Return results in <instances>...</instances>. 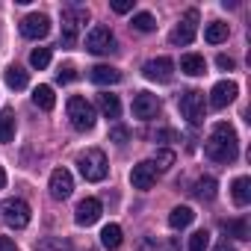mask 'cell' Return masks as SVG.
I'll use <instances>...</instances> for the list:
<instances>
[{"instance_id": "6da1fadb", "label": "cell", "mask_w": 251, "mask_h": 251, "mask_svg": "<svg viewBox=\"0 0 251 251\" xmlns=\"http://www.w3.org/2000/svg\"><path fill=\"white\" fill-rule=\"evenodd\" d=\"M204 151H207V157L216 160V163H233V160L239 157L236 130L230 127L227 121H219L216 127H213V133H210V139L204 142Z\"/></svg>"}, {"instance_id": "7a4b0ae2", "label": "cell", "mask_w": 251, "mask_h": 251, "mask_svg": "<svg viewBox=\"0 0 251 251\" xmlns=\"http://www.w3.org/2000/svg\"><path fill=\"white\" fill-rule=\"evenodd\" d=\"M68 118H71V127L74 130H92L95 127V106L86 100V98H80V95H71L68 98Z\"/></svg>"}, {"instance_id": "3957f363", "label": "cell", "mask_w": 251, "mask_h": 251, "mask_svg": "<svg viewBox=\"0 0 251 251\" xmlns=\"http://www.w3.org/2000/svg\"><path fill=\"white\" fill-rule=\"evenodd\" d=\"M77 166H80V175H83L89 183H100V180L106 177V157H103V151H98V148L83 151V154L77 157Z\"/></svg>"}, {"instance_id": "277c9868", "label": "cell", "mask_w": 251, "mask_h": 251, "mask_svg": "<svg viewBox=\"0 0 251 251\" xmlns=\"http://www.w3.org/2000/svg\"><path fill=\"white\" fill-rule=\"evenodd\" d=\"M86 21H89V9H80V6H65L62 9V48L77 45L80 24H86Z\"/></svg>"}, {"instance_id": "5b68a950", "label": "cell", "mask_w": 251, "mask_h": 251, "mask_svg": "<svg viewBox=\"0 0 251 251\" xmlns=\"http://www.w3.org/2000/svg\"><path fill=\"white\" fill-rule=\"evenodd\" d=\"M177 106H180V115H183L189 124H201V121H204V92L186 89V92L180 95Z\"/></svg>"}, {"instance_id": "8992f818", "label": "cell", "mask_w": 251, "mask_h": 251, "mask_svg": "<svg viewBox=\"0 0 251 251\" xmlns=\"http://www.w3.org/2000/svg\"><path fill=\"white\" fill-rule=\"evenodd\" d=\"M0 216H3V222L9 227H18V230L30 225V207L21 198H6L3 204H0Z\"/></svg>"}, {"instance_id": "52a82bcc", "label": "cell", "mask_w": 251, "mask_h": 251, "mask_svg": "<svg viewBox=\"0 0 251 251\" xmlns=\"http://www.w3.org/2000/svg\"><path fill=\"white\" fill-rule=\"evenodd\" d=\"M195 33H198V9H189V12L180 18V24L169 33V42H172V45H189V42L195 39Z\"/></svg>"}, {"instance_id": "ba28073f", "label": "cell", "mask_w": 251, "mask_h": 251, "mask_svg": "<svg viewBox=\"0 0 251 251\" xmlns=\"http://www.w3.org/2000/svg\"><path fill=\"white\" fill-rule=\"evenodd\" d=\"M86 48L92 50V53H112L115 50V36H112V30L109 27H92L89 30V36H86Z\"/></svg>"}, {"instance_id": "9c48e42d", "label": "cell", "mask_w": 251, "mask_h": 251, "mask_svg": "<svg viewBox=\"0 0 251 251\" xmlns=\"http://www.w3.org/2000/svg\"><path fill=\"white\" fill-rule=\"evenodd\" d=\"M142 74H145L148 80H154V83H172V77H175V62H172L169 56L148 59V62L142 65Z\"/></svg>"}, {"instance_id": "30bf717a", "label": "cell", "mask_w": 251, "mask_h": 251, "mask_svg": "<svg viewBox=\"0 0 251 251\" xmlns=\"http://www.w3.org/2000/svg\"><path fill=\"white\" fill-rule=\"evenodd\" d=\"M50 33V18L42 15V12H33L21 21V36L24 39H45Z\"/></svg>"}, {"instance_id": "8fae6325", "label": "cell", "mask_w": 251, "mask_h": 251, "mask_svg": "<svg viewBox=\"0 0 251 251\" xmlns=\"http://www.w3.org/2000/svg\"><path fill=\"white\" fill-rule=\"evenodd\" d=\"M133 115L142 118V121L157 118V115H160V98L151 95V92H139V95L133 98Z\"/></svg>"}, {"instance_id": "7c38bea8", "label": "cell", "mask_w": 251, "mask_h": 251, "mask_svg": "<svg viewBox=\"0 0 251 251\" xmlns=\"http://www.w3.org/2000/svg\"><path fill=\"white\" fill-rule=\"evenodd\" d=\"M130 183H133V189H151L154 183H157V169H154V163L151 160H145V163H136L133 166V172H130Z\"/></svg>"}, {"instance_id": "4fadbf2b", "label": "cell", "mask_w": 251, "mask_h": 251, "mask_svg": "<svg viewBox=\"0 0 251 251\" xmlns=\"http://www.w3.org/2000/svg\"><path fill=\"white\" fill-rule=\"evenodd\" d=\"M100 213H103V207H100V201H98V198H83V201L77 204L74 222H77L80 227H89V225H95V222L100 219Z\"/></svg>"}, {"instance_id": "5bb4252c", "label": "cell", "mask_w": 251, "mask_h": 251, "mask_svg": "<svg viewBox=\"0 0 251 251\" xmlns=\"http://www.w3.org/2000/svg\"><path fill=\"white\" fill-rule=\"evenodd\" d=\"M71 192H74V177H71V172H68V169H56V172L50 175V195H53L56 201H65Z\"/></svg>"}, {"instance_id": "9a60e30c", "label": "cell", "mask_w": 251, "mask_h": 251, "mask_svg": "<svg viewBox=\"0 0 251 251\" xmlns=\"http://www.w3.org/2000/svg\"><path fill=\"white\" fill-rule=\"evenodd\" d=\"M236 92H239V89H236L233 80H222V83H216L213 92H210V106H213V109H225V106L236 98Z\"/></svg>"}, {"instance_id": "2e32d148", "label": "cell", "mask_w": 251, "mask_h": 251, "mask_svg": "<svg viewBox=\"0 0 251 251\" xmlns=\"http://www.w3.org/2000/svg\"><path fill=\"white\" fill-rule=\"evenodd\" d=\"M89 80L98 83V86H112V83L121 80V71L112 68V65H95V68H89Z\"/></svg>"}, {"instance_id": "e0dca14e", "label": "cell", "mask_w": 251, "mask_h": 251, "mask_svg": "<svg viewBox=\"0 0 251 251\" xmlns=\"http://www.w3.org/2000/svg\"><path fill=\"white\" fill-rule=\"evenodd\" d=\"M180 71L189 74V77H201L207 71V62H204L201 53H186V56H180Z\"/></svg>"}, {"instance_id": "ac0fdd59", "label": "cell", "mask_w": 251, "mask_h": 251, "mask_svg": "<svg viewBox=\"0 0 251 251\" xmlns=\"http://www.w3.org/2000/svg\"><path fill=\"white\" fill-rule=\"evenodd\" d=\"M230 195H233V204L236 207H245L251 201V180L248 177H236L230 183Z\"/></svg>"}, {"instance_id": "d6986e66", "label": "cell", "mask_w": 251, "mask_h": 251, "mask_svg": "<svg viewBox=\"0 0 251 251\" xmlns=\"http://www.w3.org/2000/svg\"><path fill=\"white\" fill-rule=\"evenodd\" d=\"M192 219H195V210H192V207H175V210L169 213V227L183 230V227L192 225Z\"/></svg>"}, {"instance_id": "ffe728a7", "label": "cell", "mask_w": 251, "mask_h": 251, "mask_svg": "<svg viewBox=\"0 0 251 251\" xmlns=\"http://www.w3.org/2000/svg\"><path fill=\"white\" fill-rule=\"evenodd\" d=\"M33 103H36L39 109L50 112V109L56 106V95H53V89H50V86H36V89H33Z\"/></svg>"}, {"instance_id": "44dd1931", "label": "cell", "mask_w": 251, "mask_h": 251, "mask_svg": "<svg viewBox=\"0 0 251 251\" xmlns=\"http://www.w3.org/2000/svg\"><path fill=\"white\" fill-rule=\"evenodd\" d=\"M98 106H100V112H103L106 118H118V115H121V100H118V95H109V92L98 95Z\"/></svg>"}, {"instance_id": "7402d4cb", "label": "cell", "mask_w": 251, "mask_h": 251, "mask_svg": "<svg viewBox=\"0 0 251 251\" xmlns=\"http://www.w3.org/2000/svg\"><path fill=\"white\" fill-rule=\"evenodd\" d=\"M15 139V112L12 109H3L0 112V142H12Z\"/></svg>"}, {"instance_id": "603a6c76", "label": "cell", "mask_w": 251, "mask_h": 251, "mask_svg": "<svg viewBox=\"0 0 251 251\" xmlns=\"http://www.w3.org/2000/svg\"><path fill=\"white\" fill-rule=\"evenodd\" d=\"M100 245H103L106 251H115V248L121 245V227H118L115 222H109V225L100 230Z\"/></svg>"}, {"instance_id": "cb8c5ba5", "label": "cell", "mask_w": 251, "mask_h": 251, "mask_svg": "<svg viewBox=\"0 0 251 251\" xmlns=\"http://www.w3.org/2000/svg\"><path fill=\"white\" fill-rule=\"evenodd\" d=\"M225 39H227V24H222V21L207 24V30H204V42L207 45H222Z\"/></svg>"}, {"instance_id": "d4e9b609", "label": "cell", "mask_w": 251, "mask_h": 251, "mask_svg": "<svg viewBox=\"0 0 251 251\" xmlns=\"http://www.w3.org/2000/svg\"><path fill=\"white\" fill-rule=\"evenodd\" d=\"M195 195L201 198V201H213L216 198V177H198V183H195Z\"/></svg>"}, {"instance_id": "484cf974", "label": "cell", "mask_w": 251, "mask_h": 251, "mask_svg": "<svg viewBox=\"0 0 251 251\" xmlns=\"http://www.w3.org/2000/svg\"><path fill=\"white\" fill-rule=\"evenodd\" d=\"M6 86L9 89H24L27 86V71L18 68V65H9L6 68Z\"/></svg>"}, {"instance_id": "4316f807", "label": "cell", "mask_w": 251, "mask_h": 251, "mask_svg": "<svg viewBox=\"0 0 251 251\" xmlns=\"http://www.w3.org/2000/svg\"><path fill=\"white\" fill-rule=\"evenodd\" d=\"M222 227H225L227 236H236V239H248V236H251V230H248V225H245L242 219H230V222H225Z\"/></svg>"}, {"instance_id": "83f0119b", "label": "cell", "mask_w": 251, "mask_h": 251, "mask_svg": "<svg viewBox=\"0 0 251 251\" xmlns=\"http://www.w3.org/2000/svg\"><path fill=\"white\" fill-rule=\"evenodd\" d=\"M130 27H133V30H139V33H151V30L157 27V21H154V15H151V12H136V15H133V21H130Z\"/></svg>"}, {"instance_id": "f1b7e54d", "label": "cell", "mask_w": 251, "mask_h": 251, "mask_svg": "<svg viewBox=\"0 0 251 251\" xmlns=\"http://www.w3.org/2000/svg\"><path fill=\"white\" fill-rule=\"evenodd\" d=\"M151 163H154V169H157V172H169V169L175 166V151L163 148V151H157V154H154V160H151Z\"/></svg>"}, {"instance_id": "f546056e", "label": "cell", "mask_w": 251, "mask_h": 251, "mask_svg": "<svg viewBox=\"0 0 251 251\" xmlns=\"http://www.w3.org/2000/svg\"><path fill=\"white\" fill-rule=\"evenodd\" d=\"M30 65L39 68V71L48 68V65H50V48H36V50L30 53Z\"/></svg>"}, {"instance_id": "4dcf8cb0", "label": "cell", "mask_w": 251, "mask_h": 251, "mask_svg": "<svg viewBox=\"0 0 251 251\" xmlns=\"http://www.w3.org/2000/svg\"><path fill=\"white\" fill-rule=\"evenodd\" d=\"M210 248V233L207 230H195L189 236V251H207Z\"/></svg>"}, {"instance_id": "1f68e13d", "label": "cell", "mask_w": 251, "mask_h": 251, "mask_svg": "<svg viewBox=\"0 0 251 251\" xmlns=\"http://www.w3.org/2000/svg\"><path fill=\"white\" fill-rule=\"evenodd\" d=\"M109 142H115V145H127V142H130V130L124 127V124H112V127H109Z\"/></svg>"}, {"instance_id": "d6a6232c", "label": "cell", "mask_w": 251, "mask_h": 251, "mask_svg": "<svg viewBox=\"0 0 251 251\" xmlns=\"http://www.w3.org/2000/svg\"><path fill=\"white\" fill-rule=\"evenodd\" d=\"M74 77H77V68H74L71 62H65V65L56 71V83H62V86H65V83H71Z\"/></svg>"}, {"instance_id": "836d02e7", "label": "cell", "mask_w": 251, "mask_h": 251, "mask_svg": "<svg viewBox=\"0 0 251 251\" xmlns=\"http://www.w3.org/2000/svg\"><path fill=\"white\" fill-rule=\"evenodd\" d=\"M112 12H118V15H124V12H130L133 9V0H112Z\"/></svg>"}, {"instance_id": "e575fe53", "label": "cell", "mask_w": 251, "mask_h": 251, "mask_svg": "<svg viewBox=\"0 0 251 251\" xmlns=\"http://www.w3.org/2000/svg\"><path fill=\"white\" fill-rule=\"evenodd\" d=\"M216 65H219V68H225V71H233V59H230V56H225V53L216 59Z\"/></svg>"}, {"instance_id": "d590c367", "label": "cell", "mask_w": 251, "mask_h": 251, "mask_svg": "<svg viewBox=\"0 0 251 251\" xmlns=\"http://www.w3.org/2000/svg\"><path fill=\"white\" fill-rule=\"evenodd\" d=\"M0 251H18V245L9 236H0Z\"/></svg>"}, {"instance_id": "8d00e7d4", "label": "cell", "mask_w": 251, "mask_h": 251, "mask_svg": "<svg viewBox=\"0 0 251 251\" xmlns=\"http://www.w3.org/2000/svg\"><path fill=\"white\" fill-rule=\"evenodd\" d=\"M213 251H236V248H233V245H227V242H219Z\"/></svg>"}, {"instance_id": "74e56055", "label": "cell", "mask_w": 251, "mask_h": 251, "mask_svg": "<svg viewBox=\"0 0 251 251\" xmlns=\"http://www.w3.org/2000/svg\"><path fill=\"white\" fill-rule=\"evenodd\" d=\"M6 186V172H3V166H0V189Z\"/></svg>"}]
</instances>
